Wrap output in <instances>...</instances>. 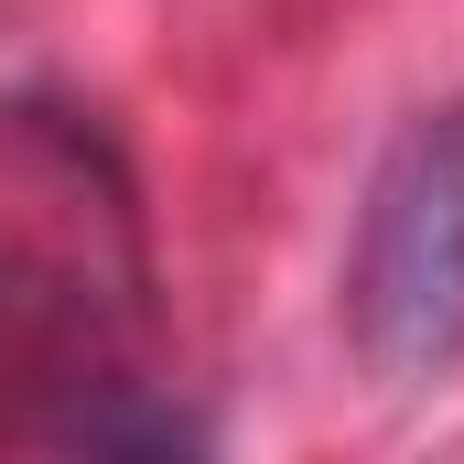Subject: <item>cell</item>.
<instances>
[{"instance_id": "6da1fadb", "label": "cell", "mask_w": 464, "mask_h": 464, "mask_svg": "<svg viewBox=\"0 0 464 464\" xmlns=\"http://www.w3.org/2000/svg\"><path fill=\"white\" fill-rule=\"evenodd\" d=\"M346 324L389 389H443L464 367V109H421L367 173Z\"/></svg>"}]
</instances>
